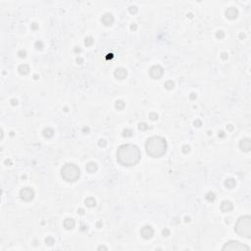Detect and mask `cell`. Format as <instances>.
<instances>
[{"label": "cell", "instance_id": "cell-12", "mask_svg": "<svg viewBox=\"0 0 251 251\" xmlns=\"http://www.w3.org/2000/svg\"><path fill=\"white\" fill-rule=\"evenodd\" d=\"M221 209L224 212H230L232 209V204L230 201H224L221 205Z\"/></svg>", "mask_w": 251, "mask_h": 251}, {"label": "cell", "instance_id": "cell-13", "mask_svg": "<svg viewBox=\"0 0 251 251\" xmlns=\"http://www.w3.org/2000/svg\"><path fill=\"white\" fill-rule=\"evenodd\" d=\"M113 21H114V19H113L111 14H106V15L103 16V18H102V22L104 23L106 26H109V25H111L113 23Z\"/></svg>", "mask_w": 251, "mask_h": 251}, {"label": "cell", "instance_id": "cell-7", "mask_svg": "<svg viewBox=\"0 0 251 251\" xmlns=\"http://www.w3.org/2000/svg\"><path fill=\"white\" fill-rule=\"evenodd\" d=\"M20 195H21V197H22V199L26 200V201H29V200H31L33 198L34 193H33V190H31V188L26 187V188H24V189L21 190Z\"/></svg>", "mask_w": 251, "mask_h": 251}, {"label": "cell", "instance_id": "cell-19", "mask_svg": "<svg viewBox=\"0 0 251 251\" xmlns=\"http://www.w3.org/2000/svg\"><path fill=\"white\" fill-rule=\"evenodd\" d=\"M124 106H125V103H124L122 100L117 101V103H116V107L118 108V109H123Z\"/></svg>", "mask_w": 251, "mask_h": 251}, {"label": "cell", "instance_id": "cell-14", "mask_svg": "<svg viewBox=\"0 0 251 251\" xmlns=\"http://www.w3.org/2000/svg\"><path fill=\"white\" fill-rule=\"evenodd\" d=\"M64 226H65V228L68 230L73 229V228L75 227V221H74L73 219H67V220H65V222H64Z\"/></svg>", "mask_w": 251, "mask_h": 251}, {"label": "cell", "instance_id": "cell-6", "mask_svg": "<svg viewBox=\"0 0 251 251\" xmlns=\"http://www.w3.org/2000/svg\"><path fill=\"white\" fill-rule=\"evenodd\" d=\"M149 74L153 79L158 80L162 77L163 75V69L161 68L160 66H153L152 68L149 70Z\"/></svg>", "mask_w": 251, "mask_h": 251}, {"label": "cell", "instance_id": "cell-17", "mask_svg": "<svg viewBox=\"0 0 251 251\" xmlns=\"http://www.w3.org/2000/svg\"><path fill=\"white\" fill-rule=\"evenodd\" d=\"M236 185V181H234V179H227V181H226V186H228L229 188H232L234 186Z\"/></svg>", "mask_w": 251, "mask_h": 251}, {"label": "cell", "instance_id": "cell-5", "mask_svg": "<svg viewBox=\"0 0 251 251\" xmlns=\"http://www.w3.org/2000/svg\"><path fill=\"white\" fill-rule=\"evenodd\" d=\"M249 247L246 246L243 243H240L239 241H236V240H232L229 241L225 244V246L223 247V250H232V251H242V250H248Z\"/></svg>", "mask_w": 251, "mask_h": 251}, {"label": "cell", "instance_id": "cell-1", "mask_svg": "<svg viewBox=\"0 0 251 251\" xmlns=\"http://www.w3.org/2000/svg\"><path fill=\"white\" fill-rule=\"evenodd\" d=\"M141 153L135 145L126 144L119 147L117 151L118 161L124 166H133L139 162Z\"/></svg>", "mask_w": 251, "mask_h": 251}, {"label": "cell", "instance_id": "cell-10", "mask_svg": "<svg viewBox=\"0 0 251 251\" xmlns=\"http://www.w3.org/2000/svg\"><path fill=\"white\" fill-rule=\"evenodd\" d=\"M226 15H227V17L230 18V19H234V18L238 16V11H236V9H234V8H230L227 10Z\"/></svg>", "mask_w": 251, "mask_h": 251}, {"label": "cell", "instance_id": "cell-18", "mask_svg": "<svg viewBox=\"0 0 251 251\" xmlns=\"http://www.w3.org/2000/svg\"><path fill=\"white\" fill-rule=\"evenodd\" d=\"M86 204L89 207H92L95 205V200H94L93 198H91V197H89V198H87L86 200Z\"/></svg>", "mask_w": 251, "mask_h": 251}, {"label": "cell", "instance_id": "cell-8", "mask_svg": "<svg viewBox=\"0 0 251 251\" xmlns=\"http://www.w3.org/2000/svg\"><path fill=\"white\" fill-rule=\"evenodd\" d=\"M141 236H143L144 238H152V236H153V229H152L151 227H149V226H146V227L142 228L141 230Z\"/></svg>", "mask_w": 251, "mask_h": 251}, {"label": "cell", "instance_id": "cell-2", "mask_svg": "<svg viewBox=\"0 0 251 251\" xmlns=\"http://www.w3.org/2000/svg\"><path fill=\"white\" fill-rule=\"evenodd\" d=\"M167 144L166 140L160 137H153L146 142V151L152 157H161L166 153Z\"/></svg>", "mask_w": 251, "mask_h": 251}, {"label": "cell", "instance_id": "cell-4", "mask_svg": "<svg viewBox=\"0 0 251 251\" xmlns=\"http://www.w3.org/2000/svg\"><path fill=\"white\" fill-rule=\"evenodd\" d=\"M62 177L67 181H76L80 178V169L74 164H67L62 169Z\"/></svg>", "mask_w": 251, "mask_h": 251}, {"label": "cell", "instance_id": "cell-11", "mask_svg": "<svg viewBox=\"0 0 251 251\" xmlns=\"http://www.w3.org/2000/svg\"><path fill=\"white\" fill-rule=\"evenodd\" d=\"M240 148L244 151H249L250 149V140L249 139H243L240 142Z\"/></svg>", "mask_w": 251, "mask_h": 251}, {"label": "cell", "instance_id": "cell-16", "mask_svg": "<svg viewBox=\"0 0 251 251\" xmlns=\"http://www.w3.org/2000/svg\"><path fill=\"white\" fill-rule=\"evenodd\" d=\"M19 71L21 74H25V75H26V74L29 73V67L27 65H22L19 67Z\"/></svg>", "mask_w": 251, "mask_h": 251}, {"label": "cell", "instance_id": "cell-3", "mask_svg": "<svg viewBox=\"0 0 251 251\" xmlns=\"http://www.w3.org/2000/svg\"><path fill=\"white\" fill-rule=\"evenodd\" d=\"M236 232L238 236L250 238L251 236V219L249 216H243L238 219L236 224Z\"/></svg>", "mask_w": 251, "mask_h": 251}, {"label": "cell", "instance_id": "cell-9", "mask_svg": "<svg viewBox=\"0 0 251 251\" xmlns=\"http://www.w3.org/2000/svg\"><path fill=\"white\" fill-rule=\"evenodd\" d=\"M115 76H116L119 80H123L127 77V71L123 68L117 69L116 72H115Z\"/></svg>", "mask_w": 251, "mask_h": 251}, {"label": "cell", "instance_id": "cell-15", "mask_svg": "<svg viewBox=\"0 0 251 251\" xmlns=\"http://www.w3.org/2000/svg\"><path fill=\"white\" fill-rule=\"evenodd\" d=\"M97 170V165L95 163H89L88 165L86 166V171L88 173H94Z\"/></svg>", "mask_w": 251, "mask_h": 251}]
</instances>
